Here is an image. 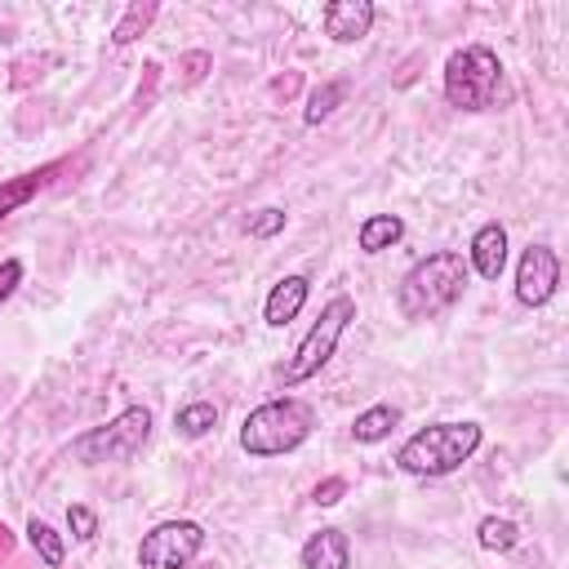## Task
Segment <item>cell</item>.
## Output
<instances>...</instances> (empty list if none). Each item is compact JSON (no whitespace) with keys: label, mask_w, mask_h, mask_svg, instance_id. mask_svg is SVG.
I'll return each instance as SVG.
<instances>
[{"label":"cell","mask_w":569,"mask_h":569,"mask_svg":"<svg viewBox=\"0 0 569 569\" xmlns=\"http://www.w3.org/2000/svg\"><path fill=\"white\" fill-rule=\"evenodd\" d=\"M467 280H471V267L458 249H436L427 258H418L400 284H396V311L405 320H431L440 311H449L462 293H467Z\"/></svg>","instance_id":"cell-1"},{"label":"cell","mask_w":569,"mask_h":569,"mask_svg":"<svg viewBox=\"0 0 569 569\" xmlns=\"http://www.w3.org/2000/svg\"><path fill=\"white\" fill-rule=\"evenodd\" d=\"M311 431H316V409L298 396H276L244 413L240 449L249 458H280V453H293L298 445H307Z\"/></svg>","instance_id":"cell-2"},{"label":"cell","mask_w":569,"mask_h":569,"mask_svg":"<svg viewBox=\"0 0 569 569\" xmlns=\"http://www.w3.org/2000/svg\"><path fill=\"white\" fill-rule=\"evenodd\" d=\"M485 431L480 422H431L422 431H413L400 449H396V467L409 471V476H449L458 471L476 449H480Z\"/></svg>","instance_id":"cell-3"},{"label":"cell","mask_w":569,"mask_h":569,"mask_svg":"<svg viewBox=\"0 0 569 569\" xmlns=\"http://www.w3.org/2000/svg\"><path fill=\"white\" fill-rule=\"evenodd\" d=\"M351 320H356V298H351V293H333V298L320 307L316 325H311V329L302 333V342L293 347V356L276 369L280 387H298V382L316 378V373L333 360V351H338L342 333L351 329Z\"/></svg>","instance_id":"cell-4"},{"label":"cell","mask_w":569,"mask_h":569,"mask_svg":"<svg viewBox=\"0 0 569 569\" xmlns=\"http://www.w3.org/2000/svg\"><path fill=\"white\" fill-rule=\"evenodd\" d=\"M502 84V62L489 44H462L445 62V102L458 111H489Z\"/></svg>","instance_id":"cell-5"},{"label":"cell","mask_w":569,"mask_h":569,"mask_svg":"<svg viewBox=\"0 0 569 569\" xmlns=\"http://www.w3.org/2000/svg\"><path fill=\"white\" fill-rule=\"evenodd\" d=\"M151 436V409L147 405H129L120 409L111 422L89 427L84 436L71 440V453L80 462H129Z\"/></svg>","instance_id":"cell-6"},{"label":"cell","mask_w":569,"mask_h":569,"mask_svg":"<svg viewBox=\"0 0 569 569\" xmlns=\"http://www.w3.org/2000/svg\"><path fill=\"white\" fill-rule=\"evenodd\" d=\"M204 547V529L196 520H160L138 542V569H187Z\"/></svg>","instance_id":"cell-7"},{"label":"cell","mask_w":569,"mask_h":569,"mask_svg":"<svg viewBox=\"0 0 569 569\" xmlns=\"http://www.w3.org/2000/svg\"><path fill=\"white\" fill-rule=\"evenodd\" d=\"M560 289V258L551 244H525L516 262V298L525 307H547Z\"/></svg>","instance_id":"cell-8"},{"label":"cell","mask_w":569,"mask_h":569,"mask_svg":"<svg viewBox=\"0 0 569 569\" xmlns=\"http://www.w3.org/2000/svg\"><path fill=\"white\" fill-rule=\"evenodd\" d=\"M373 18H378V9H373L369 0H333V4H325V13H320L325 36H329L333 44H356V40H365L369 27H373Z\"/></svg>","instance_id":"cell-9"},{"label":"cell","mask_w":569,"mask_h":569,"mask_svg":"<svg viewBox=\"0 0 569 569\" xmlns=\"http://www.w3.org/2000/svg\"><path fill=\"white\" fill-rule=\"evenodd\" d=\"M467 267L480 280H498L507 271V227L502 222H485L476 227L471 244H467Z\"/></svg>","instance_id":"cell-10"},{"label":"cell","mask_w":569,"mask_h":569,"mask_svg":"<svg viewBox=\"0 0 569 569\" xmlns=\"http://www.w3.org/2000/svg\"><path fill=\"white\" fill-rule=\"evenodd\" d=\"M307 298H311V280L307 276H280L271 284L267 302H262V320L271 329H284L289 320H298V311L307 307Z\"/></svg>","instance_id":"cell-11"},{"label":"cell","mask_w":569,"mask_h":569,"mask_svg":"<svg viewBox=\"0 0 569 569\" xmlns=\"http://www.w3.org/2000/svg\"><path fill=\"white\" fill-rule=\"evenodd\" d=\"M302 569H351V542L342 529H316L302 542Z\"/></svg>","instance_id":"cell-12"},{"label":"cell","mask_w":569,"mask_h":569,"mask_svg":"<svg viewBox=\"0 0 569 569\" xmlns=\"http://www.w3.org/2000/svg\"><path fill=\"white\" fill-rule=\"evenodd\" d=\"M400 236H405V218L400 213H369L360 222V231H356V244H360V253H382V249L400 244Z\"/></svg>","instance_id":"cell-13"},{"label":"cell","mask_w":569,"mask_h":569,"mask_svg":"<svg viewBox=\"0 0 569 569\" xmlns=\"http://www.w3.org/2000/svg\"><path fill=\"white\" fill-rule=\"evenodd\" d=\"M396 427H400V409H396V405H369L365 413H356L351 436H356V445H378V440H387Z\"/></svg>","instance_id":"cell-14"},{"label":"cell","mask_w":569,"mask_h":569,"mask_svg":"<svg viewBox=\"0 0 569 569\" xmlns=\"http://www.w3.org/2000/svg\"><path fill=\"white\" fill-rule=\"evenodd\" d=\"M218 427V405L213 400H191V405H182L178 413H173V431L182 436V440H200V436H209Z\"/></svg>","instance_id":"cell-15"},{"label":"cell","mask_w":569,"mask_h":569,"mask_svg":"<svg viewBox=\"0 0 569 569\" xmlns=\"http://www.w3.org/2000/svg\"><path fill=\"white\" fill-rule=\"evenodd\" d=\"M27 542L36 547V556L49 565V569H58L62 565V556H67V542H62V533L53 529V525H44V520H27Z\"/></svg>","instance_id":"cell-16"},{"label":"cell","mask_w":569,"mask_h":569,"mask_svg":"<svg viewBox=\"0 0 569 569\" xmlns=\"http://www.w3.org/2000/svg\"><path fill=\"white\" fill-rule=\"evenodd\" d=\"M476 538H480L485 551H511L520 542V525L507 520V516H485L480 529H476Z\"/></svg>","instance_id":"cell-17"},{"label":"cell","mask_w":569,"mask_h":569,"mask_svg":"<svg viewBox=\"0 0 569 569\" xmlns=\"http://www.w3.org/2000/svg\"><path fill=\"white\" fill-rule=\"evenodd\" d=\"M49 173H53V164H44L40 173H22V178H13V182H4V187H0V218H4L9 209H18V204H27V200H31V191H40Z\"/></svg>","instance_id":"cell-18"},{"label":"cell","mask_w":569,"mask_h":569,"mask_svg":"<svg viewBox=\"0 0 569 569\" xmlns=\"http://www.w3.org/2000/svg\"><path fill=\"white\" fill-rule=\"evenodd\" d=\"M156 13H160V9H156L151 0H147V4H142V0H138V4H129V9H124V18H120V22H116V31H111V44H129V40H138V36L151 27V18H156Z\"/></svg>","instance_id":"cell-19"},{"label":"cell","mask_w":569,"mask_h":569,"mask_svg":"<svg viewBox=\"0 0 569 569\" xmlns=\"http://www.w3.org/2000/svg\"><path fill=\"white\" fill-rule=\"evenodd\" d=\"M338 102H342V84H338V80H329V84L311 89L302 120H307V124H320V120H329V116H333V107H338Z\"/></svg>","instance_id":"cell-20"},{"label":"cell","mask_w":569,"mask_h":569,"mask_svg":"<svg viewBox=\"0 0 569 569\" xmlns=\"http://www.w3.org/2000/svg\"><path fill=\"white\" fill-rule=\"evenodd\" d=\"M284 222H289V213H284L280 204H267V209H258V213H249V222H244V231H249L253 240H271V236H280V231H284Z\"/></svg>","instance_id":"cell-21"},{"label":"cell","mask_w":569,"mask_h":569,"mask_svg":"<svg viewBox=\"0 0 569 569\" xmlns=\"http://www.w3.org/2000/svg\"><path fill=\"white\" fill-rule=\"evenodd\" d=\"M67 529H71V538H80V542H93V538H98V516H93L89 507L71 502V507H67Z\"/></svg>","instance_id":"cell-22"},{"label":"cell","mask_w":569,"mask_h":569,"mask_svg":"<svg viewBox=\"0 0 569 569\" xmlns=\"http://www.w3.org/2000/svg\"><path fill=\"white\" fill-rule=\"evenodd\" d=\"M22 271H27V267H22L18 258H4V262H0V302L13 298V289L22 284Z\"/></svg>","instance_id":"cell-23"},{"label":"cell","mask_w":569,"mask_h":569,"mask_svg":"<svg viewBox=\"0 0 569 569\" xmlns=\"http://www.w3.org/2000/svg\"><path fill=\"white\" fill-rule=\"evenodd\" d=\"M342 493H347V480H342V476H329L325 485H316L311 502H316V507H333V502H338Z\"/></svg>","instance_id":"cell-24"}]
</instances>
